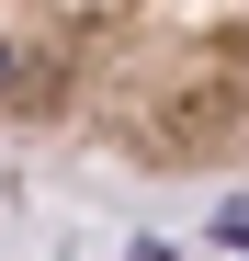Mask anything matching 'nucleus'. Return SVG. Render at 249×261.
I'll return each instance as SVG.
<instances>
[{
  "mask_svg": "<svg viewBox=\"0 0 249 261\" xmlns=\"http://www.w3.org/2000/svg\"><path fill=\"white\" fill-rule=\"evenodd\" d=\"M215 239H227V250H249V193H238V204H215Z\"/></svg>",
  "mask_w": 249,
  "mask_h": 261,
  "instance_id": "1",
  "label": "nucleus"
}]
</instances>
